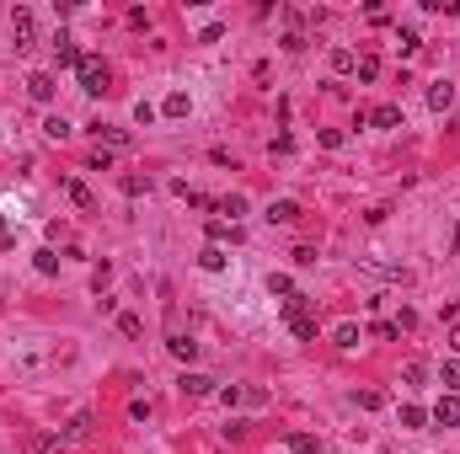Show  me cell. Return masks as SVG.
<instances>
[{
  "label": "cell",
  "instance_id": "1",
  "mask_svg": "<svg viewBox=\"0 0 460 454\" xmlns=\"http://www.w3.org/2000/svg\"><path fill=\"white\" fill-rule=\"evenodd\" d=\"M75 81H81L86 96H102V91H108V64H102L97 54H81V64H75Z\"/></svg>",
  "mask_w": 460,
  "mask_h": 454
},
{
  "label": "cell",
  "instance_id": "2",
  "mask_svg": "<svg viewBox=\"0 0 460 454\" xmlns=\"http://www.w3.org/2000/svg\"><path fill=\"white\" fill-rule=\"evenodd\" d=\"M284 315H289V332L300 337V342H316V315H311V305H305V294L289 299V305H284Z\"/></svg>",
  "mask_w": 460,
  "mask_h": 454
},
{
  "label": "cell",
  "instance_id": "3",
  "mask_svg": "<svg viewBox=\"0 0 460 454\" xmlns=\"http://www.w3.org/2000/svg\"><path fill=\"white\" fill-rule=\"evenodd\" d=\"M11 37H16V54H27V48H33L38 22H33V11H27V6H16V11H11Z\"/></svg>",
  "mask_w": 460,
  "mask_h": 454
},
{
  "label": "cell",
  "instance_id": "4",
  "mask_svg": "<svg viewBox=\"0 0 460 454\" xmlns=\"http://www.w3.org/2000/svg\"><path fill=\"white\" fill-rule=\"evenodd\" d=\"M49 43H54V64H59V70H75V64H81V48H75L70 33H54Z\"/></svg>",
  "mask_w": 460,
  "mask_h": 454
},
{
  "label": "cell",
  "instance_id": "5",
  "mask_svg": "<svg viewBox=\"0 0 460 454\" xmlns=\"http://www.w3.org/2000/svg\"><path fill=\"white\" fill-rule=\"evenodd\" d=\"M263 219L268 225H294V219H300V204H294V198H273V204L263 209Z\"/></svg>",
  "mask_w": 460,
  "mask_h": 454
},
{
  "label": "cell",
  "instance_id": "6",
  "mask_svg": "<svg viewBox=\"0 0 460 454\" xmlns=\"http://www.w3.org/2000/svg\"><path fill=\"white\" fill-rule=\"evenodd\" d=\"M439 428H460V395H439V407L428 412Z\"/></svg>",
  "mask_w": 460,
  "mask_h": 454
},
{
  "label": "cell",
  "instance_id": "7",
  "mask_svg": "<svg viewBox=\"0 0 460 454\" xmlns=\"http://www.w3.org/2000/svg\"><path fill=\"white\" fill-rule=\"evenodd\" d=\"M177 385H182V395H193V401H198V395H214V390H219V385H214V380H209V374H193V369L182 374V380H177Z\"/></svg>",
  "mask_w": 460,
  "mask_h": 454
},
{
  "label": "cell",
  "instance_id": "8",
  "mask_svg": "<svg viewBox=\"0 0 460 454\" xmlns=\"http://www.w3.org/2000/svg\"><path fill=\"white\" fill-rule=\"evenodd\" d=\"M54 91H59V86H54V75H27V96H33V102H54Z\"/></svg>",
  "mask_w": 460,
  "mask_h": 454
},
{
  "label": "cell",
  "instance_id": "9",
  "mask_svg": "<svg viewBox=\"0 0 460 454\" xmlns=\"http://www.w3.org/2000/svg\"><path fill=\"white\" fill-rule=\"evenodd\" d=\"M166 353H171V359H182V363H193L198 359V342H193V337H182V332H171L166 337Z\"/></svg>",
  "mask_w": 460,
  "mask_h": 454
},
{
  "label": "cell",
  "instance_id": "10",
  "mask_svg": "<svg viewBox=\"0 0 460 454\" xmlns=\"http://www.w3.org/2000/svg\"><path fill=\"white\" fill-rule=\"evenodd\" d=\"M428 107H434V112H449V107H455V86H449V81H434V86H428Z\"/></svg>",
  "mask_w": 460,
  "mask_h": 454
},
{
  "label": "cell",
  "instance_id": "11",
  "mask_svg": "<svg viewBox=\"0 0 460 454\" xmlns=\"http://www.w3.org/2000/svg\"><path fill=\"white\" fill-rule=\"evenodd\" d=\"M209 246H225V240H241V230H236V225H230V219H209Z\"/></svg>",
  "mask_w": 460,
  "mask_h": 454
},
{
  "label": "cell",
  "instance_id": "12",
  "mask_svg": "<svg viewBox=\"0 0 460 454\" xmlns=\"http://www.w3.org/2000/svg\"><path fill=\"white\" fill-rule=\"evenodd\" d=\"M327 64H332L338 75H353V70H359V54H353V48H332V54H327Z\"/></svg>",
  "mask_w": 460,
  "mask_h": 454
},
{
  "label": "cell",
  "instance_id": "13",
  "mask_svg": "<svg viewBox=\"0 0 460 454\" xmlns=\"http://www.w3.org/2000/svg\"><path fill=\"white\" fill-rule=\"evenodd\" d=\"M268 294H279L284 305H289V299H300V289H294V278H284V273H268Z\"/></svg>",
  "mask_w": 460,
  "mask_h": 454
},
{
  "label": "cell",
  "instance_id": "14",
  "mask_svg": "<svg viewBox=\"0 0 460 454\" xmlns=\"http://www.w3.org/2000/svg\"><path fill=\"white\" fill-rule=\"evenodd\" d=\"M359 337H364V332H359V326H353V321H343V326H338V332H332V342H338V347H343V353H353V347H359Z\"/></svg>",
  "mask_w": 460,
  "mask_h": 454
},
{
  "label": "cell",
  "instance_id": "15",
  "mask_svg": "<svg viewBox=\"0 0 460 454\" xmlns=\"http://www.w3.org/2000/svg\"><path fill=\"white\" fill-rule=\"evenodd\" d=\"M214 214H230V225H236V219L246 214V198H241V192H225V198H219V209H214Z\"/></svg>",
  "mask_w": 460,
  "mask_h": 454
},
{
  "label": "cell",
  "instance_id": "16",
  "mask_svg": "<svg viewBox=\"0 0 460 454\" xmlns=\"http://www.w3.org/2000/svg\"><path fill=\"white\" fill-rule=\"evenodd\" d=\"M33 267H38L43 278H54V273H59V251H49V246H43V251H33Z\"/></svg>",
  "mask_w": 460,
  "mask_h": 454
},
{
  "label": "cell",
  "instance_id": "17",
  "mask_svg": "<svg viewBox=\"0 0 460 454\" xmlns=\"http://www.w3.org/2000/svg\"><path fill=\"white\" fill-rule=\"evenodd\" d=\"M198 267H204V273H225V251H219V246H204V251H198Z\"/></svg>",
  "mask_w": 460,
  "mask_h": 454
},
{
  "label": "cell",
  "instance_id": "18",
  "mask_svg": "<svg viewBox=\"0 0 460 454\" xmlns=\"http://www.w3.org/2000/svg\"><path fill=\"white\" fill-rule=\"evenodd\" d=\"M91 428H97V417H91V412H75V417H70V433H64V438H91Z\"/></svg>",
  "mask_w": 460,
  "mask_h": 454
},
{
  "label": "cell",
  "instance_id": "19",
  "mask_svg": "<svg viewBox=\"0 0 460 454\" xmlns=\"http://www.w3.org/2000/svg\"><path fill=\"white\" fill-rule=\"evenodd\" d=\"M396 43H401V54H418V48H423V33H418V27H396Z\"/></svg>",
  "mask_w": 460,
  "mask_h": 454
},
{
  "label": "cell",
  "instance_id": "20",
  "mask_svg": "<svg viewBox=\"0 0 460 454\" xmlns=\"http://www.w3.org/2000/svg\"><path fill=\"white\" fill-rule=\"evenodd\" d=\"M161 112H166V118H188V91H171L166 102H161Z\"/></svg>",
  "mask_w": 460,
  "mask_h": 454
},
{
  "label": "cell",
  "instance_id": "21",
  "mask_svg": "<svg viewBox=\"0 0 460 454\" xmlns=\"http://www.w3.org/2000/svg\"><path fill=\"white\" fill-rule=\"evenodd\" d=\"M64 187H70V204H75V209H91V204H97V198H91V187H86V182H75V177H70V182H64Z\"/></svg>",
  "mask_w": 460,
  "mask_h": 454
},
{
  "label": "cell",
  "instance_id": "22",
  "mask_svg": "<svg viewBox=\"0 0 460 454\" xmlns=\"http://www.w3.org/2000/svg\"><path fill=\"white\" fill-rule=\"evenodd\" d=\"M91 129H97V139H108L113 150H129V134L123 129H108V123H91Z\"/></svg>",
  "mask_w": 460,
  "mask_h": 454
},
{
  "label": "cell",
  "instance_id": "23",
  "mask_svg": "<svg viewBox=\"0 0 460 454\" xmlns=\"http://www.w3.org/2000/svg\"><path fill=\"white\" fill-rule=\"evenodd\" d=\"M369 123H375V129H396V123H401V107H375V112H369Z\"/></svg>",
  "mask_w": 460,
  "mask_h": 454
},
{
  "label": "cell",
  "instance_id": "24",
  "mask_svg": "<svg viewBox=\"0 0 460 454\" xmlns=\"http://www.w3.org/2000/svg\"><path fill=\"white\" fill-rule=\"evenodd\" d=\"M43 134H49V139H70V123H64L59 112H49V118H43Z\"/></svg>",
  "mask_w": 460,
  "mask_h": 454
},
{
  "label": "cell",
  "instance_id": "25",
  "mask_svg": "<svg viewBox=\"0 0 460 454\" xmlns=\"http://www.w3.org/2000/svg\"><path fill=\"white\" fill-rule=\"evenodd\" d=\"M353 75H359V81H375V75H380V59H375V54H359V70H353Z\"/></svg>",
  "mask_w": 460,
  "mask_h": 454
},
{
  "label": "cell",
  "instance_id": "26",
  "mask_svg": "<svg viewBox=\"0 0 460 454\" xmlns=\"http://www.w3.org/2000/svg\"><path fill=\"white\" fill-rule=\"evenodd\" d=\"M289 449L294 454H316V433H289Z\"/></svg>",
  "mask_w": 460,
  "mask_h": 454
},
{
  "label": "cell",
  "instance_id": "27",
  "mask_svg": "<svg viewBox=\"0 0 460 454\" xmlns=\"http://www.w3.org/2000/svg\"><path fill=\"white\" fill-rule=\"evenodd\" d=\"M423 422H428L423 407H401V428H423Z\"/></svg>",
  "mask_w": 460,
  "mask_h": 454
},
{
  "label": "cell",
  "instance_id": "28",
  "mask_svg": "<svg viewBox=\"0 0 460 454\" xmlns=\"http://www.w3.org/2000/svg\"><path fill=\"white\" fill-rule=\"evenodd\" d=\"M401 380H407V385H423V380H428V363H418V359H412L407 369H401Z\"/></svg>",
  "mask_w": 460,
  "mask_h": 454
},
{
  "label": "cell",
  "instance_id": "29",
  "mask_svg": "<svg viewBox=\"0 0 460 454\" xmlns=\"http://www.w3.org/2000/svg\"><path fill=\"white\" fill-rule=\"evenodd\" d=\"M123 192H129V198H139V192H150V177H134V171H129V177H123Z\"/></svg>",
  "mask_w": 460,
  "mask_h": 454
},
{
  "label": "cell",
  "instance_id": "30",
  "mask_svg": "<svg viewBox=\"0 0 460 454\" xmlns=\"http://www.w3.org/2000/svg\"><path fill=\"white\" fill-rule=\"evenodd\" d=\"M134 123H139V129H150V123H156V107H150V102H134Z\"/></svg>",
  "mask_w": 460,
  "mask_h": 454
},
{
  "label": "cell",
  "instance_id": "31",
  "mask_svg": "<svg viewBox=\"0 0 460 454\" xmlns=\"http://www.w3.org/2000/svg\"><path fill=\"white\" fill-rule=\"evenodd\" d=\"M321 144H327V150H343V144H348V134H343V129H321Z\"/></svg>",
  "mask_w": 460,
  "mask_h": 454
},
{
  "label": "cell",
  "instance_id": "32",
  "mask_svg": "<svg viewBox=\"0 0 460 454\" xmlns=\"http://www.w3.org/2000/svg\"><path fill=\"white\" fill-rule=\"evenodd\" d=\"M375 337H380V342H396L401 326H396V321H375Z\"/></svg>",
  "mask_w": 460,
  "mask_h": 454
},
{
  "label": "cell",
  "instance_id": "33",
  "mask_svg": "<svg viewBox=\"0 0 460 454\" xmlns=\"http://www.w3.org/2000/svg\"><path fill=\"white\" fill-rule=\"evenodd\" d=\"M444 390H460V359L444 363Z\"/></svg>",
  "mask_w": 460,
  "mask_h": 454
},
{
  "label": "cell",
  "instance_id": "34",
  "mask_svg": "<svg viewBox=\"0 0 460 454\" xmlns=\"http://www.w3.org/2000/svg\"><path fill=\"white\" fill-rule=\"evenodd\" d=\"M359 407L375 412V407H386V395H380V390H359Z\"/></svg>",
  "mask_w": 460,
  "mask_h": 454
},
{
  "label": "cell",
  "instance_id": "35",
  "mask_svg": "<svg viewBox=\"0 0 460 454\" xmlns=\"http://www.w3.org/2000/svg\"><path fill=\"white\" fill-rule=\"evenodd\" d=\"M246 428H252V422H236V417H230V422H225V438H230V443H241Z\"/></svg>",
  "mask_w": 460,
  "mask_h": 454
},
{
  "label": "cell",
  "instance_id": "36",
  "mask_svg": "<svg viewBox=\"0 0 460 454\" xmlns=\"http://www.w3.org/2000/svg\"><path fill=\"white\" fill-rule=\"evenodd\" d=\"M214 395H219V401H225V407H236V401H241V385H219Z\"/></svg>",
  "mask_w": 460,
  "mask_h": 454
},
{
  "label": "cell",
  "instance_id": "37",
  "mask_svg": "<svg viewBox=\"0 0 460 454\" xmlns=\"http://www.w3.org/2000/svg\"><path fill=\"white\" fill-rule=\"evenodd\" d=\"M118 332L123 337H139V315H118Z\"/></svg>",
  "mask_w": 460,
  "mask_h": 454
},
{
  "label": "cell",
  "instance_id": "38",
  "mask_svg": "<svg viewBox=\"0 0 460 454\" xmlns=\"http://www.w3.org/2000/svg\"><path fill=\"white\" fill-rule=\"evenodd\" d=\"M449 347H455V353H460V326H455V332H449Z\"/></svg>",
  "mask_w": 460,
  "mask_h": 454
},
{
  "label": "cell",
  "instance_id": "39",
  "mask_svg": "<svg viewBox=\"0 0 460 454\" xmlns=\"http://www.w3.org/2000/svg\"><path fill=\"white\" fill-rule=\"evenodd\" d=\"M455 251H460V225H455Z\"/></svg>",
  "mask_w": 460,
  "mask_h": 454
},
{
  "label": "cell",
  "instance_id": "40",
  "mask_svg": "<svg viewBox=\"0 0 460 454\" xmlns=\"http://www.w3.org/2000/svg\"><path fill=\"white\" fill-rule=\"evenodd\" d=\"M0 235H6V225H0Z\"/></svg>",
  "mask_w": 460,
  "mask_h": 454
}]
</instances>
